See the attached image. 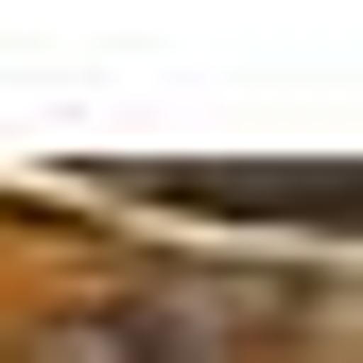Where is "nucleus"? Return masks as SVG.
<instances>
[{"label": "nucleus", "instance_id": "1", "mask_svg": "<svg viewBox=\"0 0 363 363\" xmlns=\"http://www.w3.org/2000/svg\"><path fill=\"white\" fill-rule=\"evenodd\" d=\"M259 346H277V294H225V277H121L86 311L0 329V363H259Z\"/></svg>", "mask_w": 363, "mask_h": 363}]
</instances>
